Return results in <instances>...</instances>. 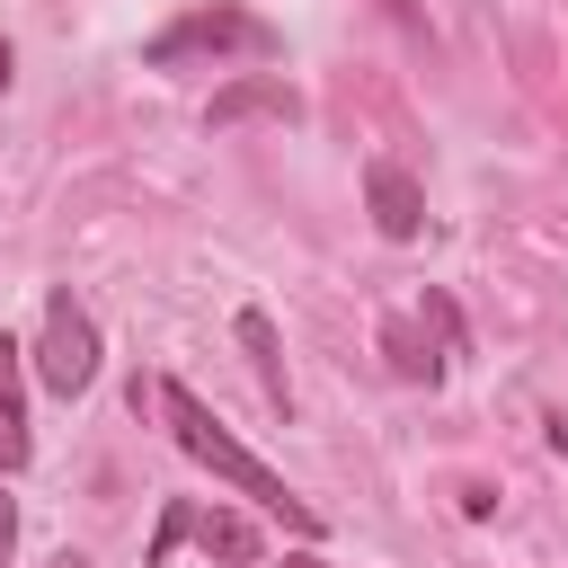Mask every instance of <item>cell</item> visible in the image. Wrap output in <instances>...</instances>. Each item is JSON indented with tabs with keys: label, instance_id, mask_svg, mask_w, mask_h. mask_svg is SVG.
Instances as JSON below:
<instances>
[{
	"label": "cell",
	"instance_id": "6da1fadb",
	"mask_svg": "<svg viewBox=\"0 0 568 568\" xmlns=\"http://www.w3.org/2000/svg\"><path fill=\"white\" fill-rule=\"evenodd\" d=\"M160 417H169V435H178V444H186L222 488H240L257 515H275V524H284V532H302V541L320 532V506H311V497H293V488H284V479H275V470H266V462H257V453H248V444H240V435H231V426H222L186 382H160Z\"/></svg>",
	"mask_w": 568,
	"mask_h": 568
},
{
	"label": "cell",
	"instance_id": "7a4b0ae2",
	"mask_svg": "<svg viewBox=\"0 0 568 568\" xmlns=\"http://www.w3.org/2000/svg\"><path fill=\"white\" fill-rule=\"evenodd\" d=\"M275 53H284V36L240 0H195L186 18H169L142 44L151 71H222V62H275Z\"/></svg>",
	"mask_w": 568,
	"mask_h": 568
},
{
	"label": "cell",
	"instance_id": "3957f363",
	"mask_svg": "<svg viewBox=\"0 0 568 568\" xmlns=\"http://www.w3.org/2000/svg\"><path fill=\"white\" fill-rule=\"evenodd\" d=\"M36 382L62 390V399H80V390L98 382V320L80 311L71 284L44 293V320H36Z\"/></svg>",
	"mask_w": 568,
	"mask_h": 568
},
{
	"label": "cell",
	"instance_id": "277c9868",
	"mask_svg": "<svg viewBox=\"0 0 568 568\" xmlns=\"http://www.w3.org/2000/svg\"><path fill=\"white\" fill-rule=\"evenodd\" d=\"M248 115L293 124V115H302V89H293L284 71H240V80H231V89H213V106H204V124H213V133H231V124H248Z\"/></svg>",
	"mask_w": 568,
	"mask_h": 568
},
{
	"label": "cell",
	"instance_id": "5b68a950",
	"mask_svg": "<svg viewBox=\"0 0 568 568\" xmlns=\"http://www.w3.org/2000/svg\"><path fill=\"white\" fill-rule=\"evenodd\" d=\"M364 204H373L382 240H417L426 231V195H417V178L399 160H364Z\"/></svg>",
	"mask_w": 568,
	"mask_h": 568
},
{
	"label": "cell",
	"instance_id": "8992f818",
	"mask_svg": "<svg viewBox=\"0 0 568 568\" xmlns=\"http://www.w3.org/2000/svg\"><path fill=\"white\" fill-rule=\"evenodd\" d=\"M36 426H27V346L0 337V470H27Z\"/></svg>",
	"mask_w": 568,
	"mask_h": 568
},
{
	"label": "cell",
	"instance_id": "52a82bcc",
	"mask_svg": "<svg viewBox=\"0 0 568 568\" xmlns=\"http://www.w3.org/2000/svg\"><path fill=\"white\" fill-rule=\"evenodd\" d=\"M444 346H453V337H444ZM382 355H390L399 382H444V355H435V337H426L417 320H382Z\"/></svg>",
	"mask_w": 568,
	"mask_h": 568
},
{
	"label": "cell",
	"instance_id": "ba28073f",
	"mask_svg": "<svg viewBox=\"0 0 568 568\" xmlns=\"http://www.w3.org/2000/svg\"><path fill=\"white\" fill-rule=\"evenodd\" d=\"M240 346H248V364H257L266 399H275V408H293V382H284V337H275V320H266V311H240Z\"/></svg>",
	"mask_w": 568,
	"mask_h": 568
},
{
	"label": "cell",
	"instance_id": "9c48e42d",
	"mask_svg": "<svg viewBox=\"0 0 568 568\" xmlns=\"http://www.w3.org/2000/svg\"><path fill=\"white\" fill-rule=\"evenodd\" d=\"M195 541H204V559H231V568H248V559H257V524H248V515H231V506L195 515Z\"/></svg>",
	"mask_w": 568,
	"mask_h": 568
},
{
	"label": "cell",
	"instance_id": "30bf717a",
	"mask_svg": "<svg viewBox=\"0 0 568 568\" xmlns=\"http://www.w3.org/2000/svg\"><path fill=\"white\" fill-rule=\"evenodd\" d=\"M186 532H195V506H178V497H169V515H160V532H151V568H160V559H169Z\"/></svg>",
	"mask_w": 568,
	"mask_h": 568
},
{
	"label": "cell",
	"instance_id": "8fae6325",
	"mask_svg": "<svg viewBox=\"0 0 568 568\" xmlns=\"http://www.w3.org/2000/svg\"><path fill=\"white\" fill-rule=\"evenodd\" d=\"M9 550H18V506H9V488H0V568H9Z\"/></svg>",
	"mask_w": 568,
	"mask_h": 568
},
{
	"label": "cell",
	"instance_id": "7c38bea8",
	"mask_svg": "<svg viewBox=\"0 0 568 568\" xmlns=\"http://www.w3.org/2000/svg\"><path fill=\"white\" fill-rule=\"evenodd\" d=\"M382 9H390V18L408 27V36H426V9H417V0H382Z\"/></svg>",
	"mask_w": 568,
	"mask_h": 568
},
{
	"label": "cell",
	"instance_id": "4fadbf2b",
	"mask_svg": "<svg viewBox=\"0 0 568 568\" xmlns=\"http://www.w3.org/2000/svg\"><path fill=\"white\" fill-rule=\"evenodd\" d=\"M9 71H18V53H9V36H0V89H9Z\"/></svg>",
	"mask_w": 568,
	"mask_h": 568
},
{
	"label": "cell",
	"instance_id": "5bb4252c",
	"mask_svg": "<svg viewBox=\"0 0 568 568\" xmlns=\"http://www.w3.org/2000/svg\"><path fill=\"white\" fill-rule=\"evenodd\" d=\"M284 568H328V559H311V550H293V559H284Z\"/></svg>",
	"mask_w": 568,
	"mask_h": 568
},
{
	"label": "cell",
	"instance_id": "9a60e30c",
	"mask_svg": "<svg viewBox=\"0 0 568 568\" xmlns=\"http://www.w3.org/2000/svg\"><path fill=\"white\" fill-rule=\"evenodd\" d=\"M44 568H89V559H80V550H62V559H44Z\"/></svg>",
	"mask_w": 568,
	"mask_h": 568
},
{
	"label": "cell",
	"instance_id": "2e32d148",
	"mask_svg": "<svg viewBox=\"0 0 568 568\" xmlns=\"http://www.w3.org/2000/svg\"><path fill=\"white\" fill-rule=\"evenodd\" d=\"M462 9H488V0H462Z\"/></svg>",
	"mask_w": 568,
	"mask_h": 568
}]
</instances>
